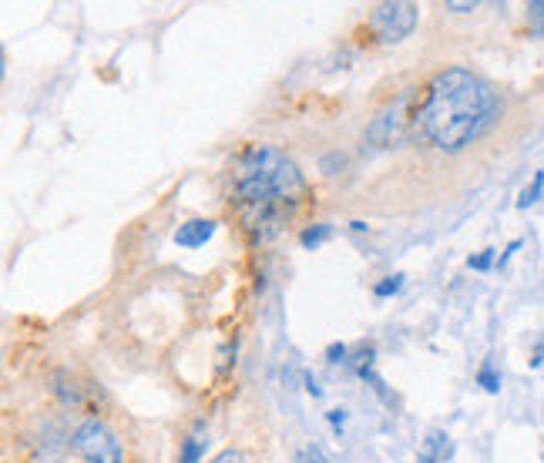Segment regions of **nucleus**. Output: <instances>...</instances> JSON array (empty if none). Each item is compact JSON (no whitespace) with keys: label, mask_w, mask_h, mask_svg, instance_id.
<instances>
[{"label":"nucleus","mask_w":544,"mask_h":463,"mask_svg":"<svg viewBox=\"0 0 544 463\" xmlns=\"http://www.w3.org/2000/svg\"><path fill=\"white\" fill-rule=\"evenodd\" d=\"M215 235V222L212 218H192L185 225H178L175 232V245L178 249H202L209 238Z\"/></svg>","instance_id":"6"},{"label":"nucleus","mask_w":544,"mask_h":463,"mask_svg":"<svg viewBox=\"0 0 544 463\" xmlns=\"http://www.w3.org/2000/svg\"><path fill=\"white\" fill-rule=\"evenodd\" d=\"M326 420H330L333 427H343V423H346V410H330V413H326Z\"/></svg>","instance_id":"21"},{"label":"nucleus","mask_w":544,"mask_h":463,"mask_svg":"<svg viewBox=\"0 0 544 463\" xmlns=\"http://www.w3.org/2000/svg\"><path fill=\"white\" fill-rule=\"evenodd\" d=\"M417 27V7L407 0H387L370 11V31L377 34L380 44H397L403 37H410Z\"/></svg>","instance_id":"4"},{"label":"nucleus","mask_w":544,"mask_h":463,"mask_svg":"<svg viewBox=\"0 0 544 463\" xmlns=\"http://www.w3.org/2000/svg\"><path fill=\"white\" fill-rule=\"evenodd\" d=\"M467 265H471L474 272H487V269L494 265V249H484L481 255H471V259H467Z\"/></svg>","instance_id":"15"},{"label":"nucleus","mask_w":544,"mask_h":463,"mask_svg":"<svg viewBox=\"0 0 544 463\" xmlns=\"http://www.w3.org/2000/svg\"><path fill=\"white\" fill-rule=\"evenodd\" d=\"M58 396L64 406H81V386L74 380H68V373L61 369L58 373Z\"/></svg>","instance_id":"10"},{"label":"nucleus","mask_w":544,"mask_h":463,"mask_svg":"<svg viewBox=\"0 0 544 463\" xmlns=\"http://www.w3.org/2000/svg\"><path fill=\"white\" fill-rule=\"evenodd\" d=\"M296 460H299V463H326V457H323L316 447H306V450H299Z\"/></svg>","instance_id":"17"},{"label":"nucleus","mask_w":544,"mask_h":463,"mask_svg":"<svg viewBox=\"0 0 544 463\" xmlns=\"http://www.w3.org/2000/svg\"><path fill=\"white\" fill-rule=\"evenodd\" d=\"M528 27L538 37H544V0H531L528 4Z\"/></svg>","instance_id":"12"},{"label":"nucleus","mask_w":544,"mask_h":463,"mask_svg":"<svg viewBox=\"0 0 544 463\" xmlns=\"http://www.w3.org/2000/svg\"><path fill=\"white\" fill-rule=\"evenodd\" d=\"M326 356H330V363H343V359H346V346L343 343H333L330 349H326Z\"/></svg>","instance_id":"18"},{"label":"nucleus","mask_w":544,"mask_h":463,"mask_svg":"<svg viewBox=\"0 0 544 463\" xmlns=\"http://www.w3.org/2000/svg\"><path fill=\"white\" fill-rule=\"evenodd\" d=\"M518 249H521V238H514V242H511L508 249L501 252V259H497V265H508V259H511V255H514V252H518Z\"/></svg>","instance_id":"20"},{"label":"nucleus","mask_w":544,"mask_h":463,"mask_svg":"<svg viewBox=\"0 0 544 463\" xmlns=\"http://www.w3.org/2000/svg\"><path fill=\"white\" fill-rule=\"evenodd\" d=\"M450 453H454V447H450V437H447V433H440V430H434V433L424 440V453H420V463H444V460H450Z\"/></svg>","instance_id":"7"},{"label":"nucleus","mask_w":544,"mask_h":463,"mask_svg":"<svg viewBox=\"0 0 544 463\" xmlns=\"http://www.w3.org/2000/svg\"><path fill=\"white\" fill-rule=\"evenodd\" d=\"M477 383H481V386H484L487 393H497V390H501V376H497V373H494V366H491V359H487L484 366H481V373H477Z\"/></svg>","instance_id":"14"},{"label":"nucleus","mask_w":544,"mask_h":463,"mask_svg":"<svg viewBox=\"0 0 544 463\" xmlns=\"http://www.w3.org/2000/svg\"><path fill=\"white\" fill-rule=\"evenodd\" d=\"M71 447L88 463H125V447H121L118 433L108 427V423H101L98 416L84 420L81 427L74 430Z\"/></svg>","instance_id":"3"},{"label":"nucleus","mask_w":544,"mask_h":463,"mask_svg":"<svg viewBox=\"0 0 544 463\" xmlns=\"http://www.w3.org/2000/svg\"><path fill=\"white\" fill-rule=\"evenodd\" d=\"M447 11H454V14H471V11H477V4H461V0H447Z\"/></svg>","instance_id":"19"},{"label":"nucleus","mask_w":544,"mask_h":463,"mask_svg":"<svg viewBox=\"0 0 544 463\" xmlns=\"http://www.w3.org/2000/svg\"><path fill=\"white\" fill-rule=\"evenodd\" d=\"M541 188H544V171H538L531 185L521 191V198H518V208H521V212H524V208H531V205L541 198Z\"/></svg>","instance_id":"11"},{"label":"nucleus","mask_w":544,"mask_h":463,"mask_svg":"<svg viewBox=\"0 0 544 463\" xmlns=\"http://www.w3.org/2000/svg\"><path fill=\"white\" fill-rule=\"evenodd\" d=\"M403 289V275H387L383 282L373 285V292H377V299H387V296H397Z\"/></svg>","instance_id":"13"},{"label":"nucleus","mask_w":544,"mask_h":463,"mask_svg":"<svg viewBox=\"0 0 544 463\" xmlns=\"http://www.w3.org/2000/svg\"><path fill=\"white\" fill-rule=\"evenodd\" d=\"M407 105H410V95H400L397 101L380 111L377 118L370 121L367 134H363V142H370L373 148H393V144L403 138V128H407Z\"/></svg>","instance_id":"5"},{"label":"nucleus","mask_w":544,"mask_h":463,"mask_svg":"<svg viewBox=\"0 0 544 463\" xmlns=\"http://www.w3.org/2000/svg\"><path fill=\"white\" fill-rule=\"evenodd\" d=\"M306 198V179L286 151L272 144H249L232 175V202L239 222L256 245L279 235Z\"/></svg>","instance_id":"1"},{"label":"nucleus","mask_w":544,"mask_h":463,"mask_svg":"<svg viewBox=\"0 0 544 463\" xmlns=\"http://www.w3.org/2000/svg\"><path fill=\"white\" fill-rule=\"evenodd\" d=\"M330 235H333L330 222H316V225H306L299 232V245H303V249H316V245H323Z\"/></svg>","instance_id":"9"},{"label":"nucleus","mask_w":544,"mask_h":463,"mask_svg":"<svg viewBox=\"0 0 544 463\" xmlns=\"http://www.w3.org/2000/svg\"><path fill=\"white\" fill-rule=\"evenodd\" d=\"M212 463H249V457L242 450H236V447H229V450H222V453H215L212 457Z\"/></svg>","instance_id":"16"},{"label":"nucleus","mask_w":544,"mask_h":463,"mask_svg":"<svg viewBox=\"0 0 544 463\" xmlns=\"http://www.w3.org/2000/svg\"><path fill=\"white\" fill-rule=\"evenodd\" d=\"M497 115V97L484 78L467 68H447L427 84L424 105L417 107V128L440 151H464L487 131Z\"/></svg>","instance_id":"2"},{"label":"nucleus","mask_w":544,"mask_h":463,"mask_svg":"<svg viewBox=\"0 0 544 463\" xmlns=\"http://www.w3.org/2000/svg\"><path fill=\"white\" fill-rule=\"evenodd\" d=\"M205 450H209V433H205V427L199 423L189 437L182 440V457H178V463H199L202 457H205Z\"/></svg>","instance_id":"8"},{"label":"nucleus","mask_w":544,"mask_h":463,"mask_svg":"<svg viewBox=\"0 0 544 463\" xmlns=\"http://www.w3.org/2000/svg\"><path fill=\"white\" fill-rule=\"evenodd\" d=\"M350 228H353V232H367V222H360V218H356V222H350Z\"/></svg>","instance_id":"22"}]
</instances>
